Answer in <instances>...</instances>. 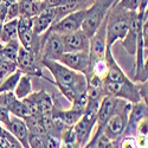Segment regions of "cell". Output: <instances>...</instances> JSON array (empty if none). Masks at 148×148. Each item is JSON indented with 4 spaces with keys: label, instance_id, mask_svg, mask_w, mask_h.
<instances>
[{
    "label": "cell",
    "instance_id": "cell-2",
    "mask_svg": "<svg viewBox=\"0 0 148 148\" xmlns=\"http://www.w3.org/2000/svg\"><path fill=\"white\" fill-rule=\"evenodd\" d=\"M134 12L123 10L114 5L107 14V47L112 49L116 40H122L126 37Z\"/></svg>",
    "mask_w": 148,
    "mask_h": 148
},
{
    "label": "cell",
    "instance_id": "cell-8",
    "mask_svg": "<svg viewBox=\"0 0 148 148\" xmlns=\"http://www.w3.org/2000/svg\"><path fill=\"white\" fill-rule=\"evenodd\" d=\"M85 12H87V10H81V11L69 13V14L64 16L63 18H60L59 20L55 21L49 30L59 34V36H64V34L71 33L73 31L81 30L82 23L85 17Z\"/></svg>",
    "mask_w": 148,
    "mask_h": 148
},
{
    "label": "cell",
    "instance_id": "cell-22",
    "mask_svg": "<svg viewBox=\"0 0 148 148\" xmlns=\"http://www.w3.org/2000/svg\"><path fill=\"white\" fill-rule=\"evenodd\" d=\"M60 148H81V145L77 140L72 127L65 129L60 135Z\"/></svg>",
    "mask_w": 148,
    "mask_h": 148
},
{
    "label": "cell",
    "instance_id": "cell-29",
    "mask_svg": "<svg viewBox=\"0 0 148 148\" xmlns=\"http://www.w3.org/2000/svg\"><path fill=\"white\" fill-rule=\"evenodd\" d=\"M141 0H119L115 5H119L123 10L129 12H136Z\"/></svg>",
    "mask_w": 148,
    "mask_h": 148
},
{
    "label": "cell",
    "instance_id": "cell-14",
    "mask_svg": "<svg viewBox=\"0 0 148 148\" xmlns=\"http://www.w3.org/2000/svg\"><path fill=\"white\" fill-rule=\"evenodd\" d=\"M146 16H147V13L143 16H139L136 12H134L132 20H130L129 30H128L126 37L122 39L123 46L126 47V50L130 55H135V52H136V45H138V40H139V34L141 32L142 20Z\"/></svg>",
    "mask_w": 148,
    "mask_h": 148
},
{
    "label": "cell",
    "instance_id": "cell-11",
    "mask_svg": "<svg viewBox=\"0 0 148 148\" xmlns=\"http://www.w3.org/2000/svg\"><path fill=\"white\" fill-rule=\"evenodd\" d=\"M62 39H63L64 52H77V51L89 52L90 38L82 30H77L71 33L62 36Z\"/></svg>",
    "mask_w": 148,
    "mask_h": 148
},
{
    "label": "cell",
    "instance_id": "cell-34",
    "mask_svg": "<svg viewBox=\"0 0 148 148\" xmlns=\"http://www.w3.org/2000/svg\"><path fill=\"white\" fill-rule=\"evenodd\" d=\"M135 141H136L138 148H148V136L143 134H136L135 135Z\"/></svg>",
    "mask_w": 148,
    "mask_h": 148
},
{
    "label": "cell",
    "instance_id": "cell-15",
    "mask_svg": "<svg viewBox=\"0 0 148 148\" xmlns=\"http://www.w3.org/2000/svg\"><path fill=\"white\" fill-rule=\"evenodd\" d=\"M6 129L18 140V142L23 146V148H30L29 142H27L29 128H27L25 121H24L23 119L11 114L10 121H8L7 126H6Z\"/></svg>",
    "mask_w": 148,
    "mask_h": 148
},
{
    "label": "cell",
    "instance_id": "cell-12",
    "mask_svg": "<svg viewBox=\"0 0 148 148\" xmlns=\"http://www.w3.org/2000/svg\"><path fill=\"white\" fill-rule=\"evenodd\" d=\"M148 113V107L147 103L143 101L132 103L129 114H128V121L125 128V136H135L136 135V128L139 126V123L147 117Z\"/></svg>",
    "mask_w": 148,
    "mask_h": 148
},
{
    "label": "cell",
    "instance_id": "cell-35",
    "mask_svg": "<svg viewBox=\"0 0 148 148\" xmlns=\"http://www.w3.org/2000/svg\"><path fill=\"white\" fill-rule=\"evenodd\" d=\"M147 130H148V120L147 117L143 119L136 128V134H143V135H147Z\"/></svg>",
    "mask_w": 148,
    "mask_h": 148
},
{
    "label": "cell",
    "instance_id": "cell-33",
    "mask_svg": "<svg viewBox=\"0 0 148 148\" xmlns=\"http://www.w3.org/2000/svg\"><path fill=\"white\" fill-rule=\"evenodd\" d=\"M10 116H11V113L8 112V109L0 106V123L6 127L10 121Z\"/></svg>",
    "mask_w": 148,
    "mask_h": 148
},
{
    "label": "cell",
    "instance_id": "cell-23",
    "mask_svg": "<svg viewBox=\"0 0 148 148\" xmlns=\"http://www.w3.org/2000/svg\"><path fill=\"white\" fill-rule=\"evenodd\" d=\"M7 109H8V112L12 115H16V116H18V117H20L23 120L31 116V113H30L29 108L26 107V104L24 103L23 100H18L17 97L13 100V102L10 104V107Z\"/></svg>",
    "mask_w": 148,
    "mask_h": 148
},
{
    "label": "cell",
    "instance_id": "cell-25",
    "mask_svg": "<svg viewBox=\"0 0 148 148\" xmlns=\"http://www.w3.org/2000/svg\"><path fill=\"white\" fill-rule=\"evenodd\" d=\"M0 148H21L18 140L1 126H0Z\"/></svg>",
    "mask_w": 148,
    "mask_h": 148
},
{
    "label": "cell",
    "instance_id": "cell-36",
    "mask_svg": "<svg viewBox=\"0 0 148 148\" xmlns=\"http://www.w3.org/2000/svg\"><path fill=\"white\" fill-rule=\"evenodd\" d=\"M64 0H43L45 7H58Z\"/></svg>",
    "mask_w": 148,
    "mask_h": 148
},
{
    "label": "cell",
    "instance_id": "cell-32",
    "mask_svg": "<svg viewBox=\"0 0 148 148\" xmlns=\"http://www.w3.org/2000/svg\"><path fill=\"white\" fill-rule=\"evenodd\" d=\"M120 148H138L135 136H125L121 141Z\"/></svg>",
    "mask_w": 148,
    "mask_h": 148
},
{
    "label": "cell",
    "instance_id": "cell-20",
    "mask_svg": "<svg viewBox=\"0 0 148 148\" xmlns=\"http://www.w3.org/2000/svg\"><path fill=\"white\" fill-rule=\"evenodd\" d=\"M14 38H18V19L4 21L0 30V42L5 44Z\"/></svg>",
    "mask_w": 148,
    "mask_h": 148
},
{
    "label": "cell",
    "instance_id": "cell-19",
    "mask_svg": "<svg viewBox=\"0 0 148 148\" xmlns=\"http://www.w3.org/2000/svg\"><path fill=\"white\" fill-rule=\"evenodd\" d=\"M52 113L56 114L66 127H72L82 117V115L84 114V113L79 112V110L73 109V108H71L69 110H58L55 107L52 109Z\"/></svg>",
    "mask_w": 148,
    "mask_h": 148
},
{
    "label": "cell",
    "instance_id": "cell-17",
    "mask_svg": "<svg viewBox=\"0 0 148 148\" xmlns=\"http://www.w3.org/2000/svg\"><path fill=\"white\" fill-rule=\"evenodd\" d=\"M27 98L33 102V104L37 108L38 115L44 117V116H50L53 109V102L51 100V96L44 90L38 91V92H31Z\"/></svg>",
    "mask_w": 148,
    "mask_h": 148
},
{
    "label": "cell",
    "instance_id": "cell-16",
    "mask_svg": "<svg viewBox=\"0 0 148 148\" xmlns=\"http://www.w3.org/2000/svg\"><path fill=\"white\" fill-rule=\"evenodd\" d=\"M56 19V7H44L39 14L33 17V32L37 36L45 33Z\"/></svg>",
    "mask_w": 148,
    "mask_h": 148
},
{
    "label": "cell",
    "instance_id": "cell-28",
    "mask_svg": "<svg viewBox=\"0 0 148 148\" xmlns=\"http://www.w3.org/2000/svg\"><path fill=\"white\" fill-rule=\"evenodd\" d=\"M108 72V65H107V62L106 59H100V60H96L91 64V70H90V75H94L98 78L103 79ZM89 75V76H90Z\"/></svg>",
    "mask_w": 148,
    "mask_h": 148
},
{
    "label": "cell",
    "instance_id": "cell-5",
    "mask_svg": "<svg viewBox=\"0 0 148 148\" xmlns=\"http://www.w3.org/2000/svg\"><path fill=\"white\" fill-rule=\"evenodd\" d=\"M103 90L106 95L121 98V100H125L129 103H136L142 101L139 91V84L132 81L126 83L103 81Z\"/></svg>",
    "mask_w": 148,
    "mask_h": 148
},
{
    "label": "cell",
    "instance_id": "cell-21",
    "mask_svg": "<svg viewBox=\"0 0 148 148\" xmlns=\"http://www.w3.org/2000/svg\"><path fill=\"white\" fill-rule=\"evenodd\" d=\"M31 91H32L31 76L26 75V73H23L16 85L13 92L18 100H24V98L27 97L31 94Z\"/></svg>",
    "mask_w": 148,
    "mask_h": 148
},
{
    "label": "cell",
    "instance_id": "cell-27",
    "mask_svg": "<svg viewBox=\"0 0 148 148\" xmlns=\"http://www.w3.org/2000/svg\"><path fill=\"white\" fill-rule=\"evenodd\" d=\"M21 75H23V72L19 69H17L13 73H11L8 77H6L1 83H0V92L13 91Z\"/></svg>",
    "mask_w": 148,
    "mask_h": 148
},
{
    "label": "cell",
    "instance_id": "cell-6",
    "mask_svg": "<svg viewBox=\"0 0 148 148\" xmlns=\"http://www.w3.org/2000/svg\"><path fill=\"white\" fill-rule=\"evenodd\" d=\"M43 36L44 38L42 39L40 50H39L42 52V59L58 60L59 57L64 53L62 36L50 30H47L45 33H43Z\"/></svg>",
    "mask_w": 148,
    "mask_h": 148
},
{
    "label": "cell",
    "instance_id": "cell-24",
    "mask_svg": "<svg viewBox=\"0 0 148 148\" xmlns=\"http://www.w3.org/2000/svg\"><path fill=\"white\" fill-rule=\"evenodd\" d=\"M19 47H20V44H19V39L18 38H14L7 43L4 44L1 51V53L5 58L12 60V62H16L17 60V55H18V51H19Z\"/></svg>",
    "mask_w": 148,
    "mask_h": 148
},
{
    "label": "cell",
    "instance_id": "cell-39",
    "mask_svg": "<svg viewBox=\"0 0 148 148\" xmlns=\"http://www.w3.org/2000/svg\"><path fill=\"white\" fill-rule=\"evenodd\" d=\"M117 1H119V0H117Z\"/></svg>",
    "mask_w": 148,
    "mask_h": 148
},
{
    "label": "cell",
    "instance_id": "cell-31",
    "mask_svg": "<svg viewBox=\"0 0 148 148\" xmlns=\"http://www.w3.org/2000/svg\"><path fill=\"white\" fill-rule=\"evenodd\" d=\"M27 142H29V147L30 148H44L43 139H42L40 135H38V134H34V133L29 132Z\"/></svg>",
    "mask_w": 148,
    "mask_h": 148
},
{
    "label": "cell",
    "instance_id": "cell-10",
    "mask_svg": "<svg viewBox=\"0 0 148 148\" xmlns=\"http://www.w3.org/2000/svg\"><path fill=\"white\" fill-rule=\"evenodd\" d=\"M107 50V17L102 21V24L96 30V32L90 38V47H89V56L91 64L96 60L104 58Z\"/></svg>",
    "mask_w": 148,
    "mask_h": 148
},
{
    "label": "cell",
    "instance_id": "cell-37",
    "mask_svg": "<svg viewBox=\"0 0 148 148\" xmlns=\"http://www.w3.org/2000/svg\"><path fill=\"white\" fill-rule=\"evenodd\" d=\"M3 46H4V44H3L1 42H0V51H1V49H3Z\"/></svg>",
    "mask_w": 148,
    "mask_h": 148
},
{
    "label": "cell",
    "instance_id": "cell-7",
    "mask_svg": "<svg viewBox=\"0 0 148 148\" xmlns=\"http://www.w3.org/2000/svg\"><path fill=\"white\" fill-rule=\"evenodd\" d=\"M60 64L65 65L66 68L81 72L85 77L90 75L91 70V62H90V56L89 52L84 51H77V52H64L57 60Z\"/></svg>",
    "mask_w": 148,
    "mask_h": 148
},
{
    "label": "cell",
    "instance_id": "cell-30",
    "mask_svg": "<svg viewBox=\"0 0 148 148\" xmlns=\"http://www.w3.org/2000/svg\"><path fill=\"white\" fill-rule=\"evenodd\" d=\"M19 17H20V14H19L18 1L8 4V6H7V12H6V17H5V21L12 20V19H18Z\"/></svg>",
    "mask_w": 148,
    "mask_h": 148
},
{
    "label": "cell",
    "instance_id": "cell-4",
    "mask_svg": "<svg viewBox=\"0 0 148 148\" xmlns=\"http://www.w3.org/2000/svg\"><path fill=\"white\" fill-rule=\"evenodd\" d=\"M130 107H132V103L119 98L115 112L109 117V120L107 121L106 126L103 128L102 134L104 136H107L112 141L120 140V138L123 135V132H125L126 125H127Z\"/></svg>",
    "mask_w": 148,
    "mask_h": 148
},
{
    "label": "cell",
    "instance_id": "cell-26",
    "mask_svg": "<svg viewBox=\"0 0 148 148\" xmlns=\"http://www.w3.org/2000/svg\"><path fill=\"white\" fill-rule=\"evenodd\" d=\"M18 69L16 62H12L5 58L0 53V83H1L6 77H8L11 73H13Z\"/></svg>",
    "mask_w": 148,
    "mask_h": 148
},
{
    "label": "cell",
    "instance_id": "cell-1",
    "mask_svg": "<svg viewBox=\"0 0 148 148\" xmlns=\"http://www.w3.org/2000/svg\"><path fill=\"white\" fill-rule=\"evenodd\" d=\"M42 64L53 75L56 85L59 88L62 95L70 102H73L78 96L87 92L88 81L85 75L66 68L57 60L42 59Z\"/></svg>",
    "mask_w": 148,
    "mask_h": 148
},
{
    "label": "cell",
    "instance_id": "cell-38",
    "mask_svg": "<svg viewBox=\"0 0 148 148\" xmlns=\"http://www.w3.org/2000/svg\"><path fill=\"white\" fill-rule=\"evenodd\" d=\"M17 1H18V0H17Z\"/></svg>",
    "mask_w": 148,
    "mask_h": 148
},
{
    "label": "cell",
    "instance_id": "cell-18",
    "mask_svg": "<svg viewBox=\"0 0 148 148\" xmlns=\"http://www.w3.org/2000/svg\"><path fill=\"white\" fill-rule=\"evenodd\" d=\"M18 7L20 16L33 18L37 14H39L45 6L40 0H18Z\"/></svg>",
    "mask_w": 148,
    "mask_h": 148
},
{
    "label": "cell",
    "instance_id": "cell-9",
    "mask_svg": "<svg viewBox=\"0 0 148 148\" xmlns=\"http://www.w3.org/2000/svg\"><path fill=\"white\" fill-rule=\"evenodd\" d=\"M117 101H119V98L109 96V95H106L102 98V101L100 103V107H98V110H97V119H96L97 128H96L95 134L91 135V139H90V141L88 143H91L92 141H95L103 133V128L106 126L107 121L109 120V117L112 116L113 113L115 112Z\"/></svg>",
    "mask_w": 148,
    "mask_h": 148
},
{
    "label": "cell",
    "instance_id": "cell-13",
    "mask_svg": "<svg viewBox=\"0 0 148 148\" xmlns=\"http://www.w3.org/2000/svg\"><path fill=\"white\" fill-rule=\"evenodd\" d=\"M16 63H17L18 69L23 73H26L29 76L31 75L40 76L42 75V70L39 69L38 63H37V55L25 47H23V46L19 47Z\"/></svg>",
    "mask_w": 148,
    "mask_h": 148
},
{
    "label": "cell",
    "instance_id": "cell-3",
    "mask_svg": "<svg viewBox=\"0 0 148 148\" xmlns=\"http://www.w3.org/2000/svg\"><path fill=\"white\" fill-rule=\"evenodd\" d=\"M117 0H94L92 4L85 12V17L82 23L81 30L87 34L89 38L100 27L102 21L107 17L109 10L112 8Z\"/></svg>",
    "mask_w": 148,
    "mask_h": 148
}]
</instances>
